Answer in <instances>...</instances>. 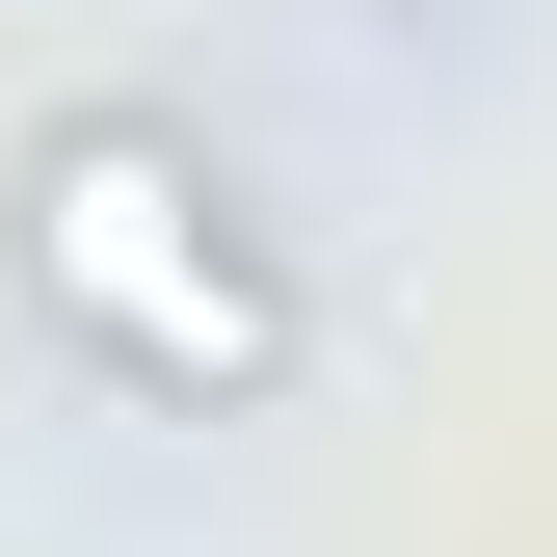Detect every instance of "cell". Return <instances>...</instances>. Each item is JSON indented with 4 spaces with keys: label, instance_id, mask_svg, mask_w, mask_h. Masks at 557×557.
<instances>
[{
    "label": "cell",
    "instance_id": "obj_1",
    "mask_svg": "<svg viewBox=\"0 0 557 557\" xmlns=\"http://www.w3.org/2000/svg\"><path fill=\"white\" fill-rule=\"evenodd\" d=\"M0 265H27V319L81 345L107 398H160V425H265V398H293V265H265V213L213 186L186 107H53L27 186H0Z\"/></svg>",
    "mask_w": 557,
    "mask_h": 557
}]
</instances>
